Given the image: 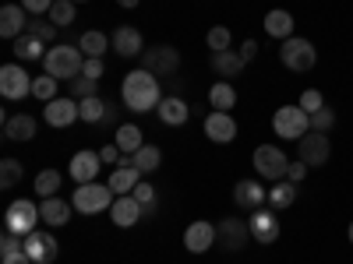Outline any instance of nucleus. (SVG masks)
Returning a JSON list of instances; mask_svg holds the SVG:
<instances>
[{"label":"nucleus","mask_w":353,"mask_h":264,"mask_svg":"<svg viewBox=\"0 0 353 264\" xmlns=\"http://www.w3.org/2000/svg\"><path fill=\"white\" fill-rule=\"evenodd\" d=\"M121 99H124V109H134V113H149L163 102V88H159V78L152 71H131L124 74L121 81Z\"/></svg>","instance_id":"1"},{"label":"nucleus","mask_w":353,"mask_h":264,"mask_svg":"<svg viewBox=\"0 0 353 264\" xmlns=\"http://www.w3.org/2000/svg\"><path fill=\"white\" fill-rule=\"evenodd\" d=\"M43 67H46V74H50V78H57V81H61V78H64V81H74V78H81L85 53H81V46L57 43V46H50V50H46Z\"/></svg>","instance_id":"2"},{"label":"nucleus","mask_w":353,"mask_h":264,"mask_svg":"<svg viewBox=\"0 0 353 264\" xmlns=\"http://www.w3.org/2000/svg\"><path fill=\"white\" fill-rule=\"evenodd\" d=\"M117 194L110 190V184H78L71 204L78 215H99V212H110L113 208Z\"/></svg>","instance_id":"3"},{"label":"nucleus","mask_w":353,"mask_h":264,"mask_svg":"<svg viewBox=\"0 0 353 264\" xmlns=\"http://www.w3.org/2000/svg\"><path fill=\"white\" fill-rule=\"evenodd\" d=\"M279 60H283L290 71L304 74V71H311V67L318 64V50H314V43H311V39L290 36V39L283 43V50H279Z\"/></svg>","instance_id":"4"},{"label":"nucleus","mask_w":353,"mask_h":264,"mask_svg":"<svg viewBox=\"0 0 353 264\" xmlns=\"http://www.w3.org/2000/svg\"><path fill=\"white\" fill-rule=\"evenodd\" d=\"M272 131L286 141H301L311 131V116L301 106H279L276 116H272Z\"/></svg>","instance_id":"5"},{"label":"nucleus","mask_w":353,"mask_h":264,"mask_svg":"<svg viewBox=\"0 0 353 264\" xmlns=\"http://www.w3.org/2000/svg\"><path fill=\"white\" fill-rule=\"evenodd\" d=\"M39 222H43L39 204H36V201H28V197L14 201L11 208L4 212V229H8V232H18V236H28V232H36Z\"/></svg>","instance_id":"6"},{"label":"nucleus","mask_w":353,"mask_h":264,"mask_svg":"<svg viewBox=\"0 0 353 264\" xmlns=\"http://www.w3.org/2000/svg\"><path fill=\"white\" fill-rule=\"evenodd\" d=\"M251 162H254V169H258V176H265V180H286V169H290V159L276 148V144H258L254 148V155H251Z\"/></svg>","instance_id":"7"},{"label":"nucleus","mask_w":353,"mask_h":264,"mask_svg":"<svg viewBox=\"0 0 353 264\" xmlns=\"http://www.w3.org/2000/svg\"><path fill=\"white\" fill-rule=\"evenodd\" d=\"M0 96L8 102H21L25 96H32V78L21 64H4L0 67Z\"/></svg>","instance_id":"8"},{"label":"nucleus","mask_w":353,"mask_h":264,"mask_svg":"<svg viewBox=\"0 0 353 264\" xmlns=\"http://www.w3.org/2000/svg\"><path fill=\"white\" fill-rule=\"evenodd\" d=\"M216 240H219V247L230 250V254H237V250H244L248 243H254V240H251V226H248L244 219H219Z\"/></svg>","instance_id":"9"},{"label":"nucleus","mask_w":353,"mask_h":264,"mask_svg":"<svg viewBox=\"0 0 353 264\" xmlns=\"http://www.w3.org/2000/svg\"><path fill=\"white\" fill-rule=\"evenodd\" d=\"M141 67L152 71L156 78H170L176 74V67H181V53H176L173 46H152L141 53Z\"/></svg>","instance_id":"10"},{"label":"nucleus","mask_w":353,"mask_h":264,"mask_svg":"<svg viewBox=\"0 0 353 264\" xmlns=\"http://www.w3.org/2000/svg\"><path fill=\"white\" fill-rule=\"evenodd\" d=\"M297 144H301V162H307V166H325V162L332 159V141H329V134L307 131Z\"/></svg>","instance_id":"11"},{"label":"nucleus","mask_w":353,"mask_h":264,"mask_svg":"<svg viewBox=\"0 0 353 264\" xmlns=\"http://www.w3.org/2000/svg\"><path fill=\"white\" fill-rule=\"evenodd\" d=\"M110 50L117 53V56H124V60H131V56H141L145 53V39H141V32L134 25H117L113 28V36H110Z\"/></svg>","instance_id":"12"},{"label":"nucleus","mask_w":353,"mask_h":264,"mask_svg":"<svg viewBox=\"0 0 353 264\" xmlns=\"http://www.w3.org/2000/svg\"><path fill=\"white\" fill-rule=\"evenodd\" d=\"M25 250H28V257H32L36 264H53L61 243L53 240L50 229H36V232H28V236H25Z\"/></svg>","instance_id":"13"},{"label":"nucleus","mask_w":353,"mask_h":264,"mask_svg":"<svg viewBox=\"0 0 353 264\" xmlns=\"http://www.w3.org/2000/svg\"><path fill=\"white\" fill-rule=\"evenodd\" d=\"M99 169H103L99 152H88V148L74 152V159H71V166H68V173H71V180H74V184H96Z\"/></svg>","instance_id":"14"},{"label":"nucleus","mask_w":353,"mask_h":264,"mask_svg":"<svg viewBox=\"0 0 353 264\" xmlns=\"http://www.w3.org/2000/svg\"><path fill=\"white\" fill-rule=\"evenodd\" d=\"M156 113H159V124H166V127H184V124L191 120L194 106L184 102L181 96H163V102L156 106Z\"/></svg>","instance_id":"15"},{"label":"nucleus","mask_w":353,"mask_h":264,"mask_svg":"<svg viewBox=\"0 0 353 264\" xmlns=\"http://www.w3.org/2000/svg\"><path fill=\"white\" fill-rule=\"evenodd\" d=\"M205 138L216 141V144H230L233 138H237V120H233L230 113L212 109L209 116H205Z\"/></svg>","instance_id":"16"},{"label":"nucleus","mask_w":353,"mask_h":264,"mask_svg":"<svg viewBox=\"0 0 353 264\" xmlns=\"http://www.w3.org/2000/svg\"><path fill=\"white\" fill-rule=\"evenodd\" d=\"M248 226H251V240H254V243H261V247H269V243H276V240H279V222H276V215H272V212H265V208L251 212Z\"/></svg>","instance_id":"17"},{"label":"nucleus","mask_w":353,"mask_h":264,"mask_svg":"<svg viewBox=\"0 0 353 264\" xmlns=\"http://www.w3.org/2000/svg\"><path fill=\"white\" fill-rule=\"evenodd\" d=\"M43 120L50 127H71L74 120H81V116H78V99H61V96H57L53 102H46Z\"/></svg>","instance_id":"18"},{"label":"nucleus","mask_w":353,"mask_h":264,"mask_svg":"<svg viewBox=\"0 0 353 264\" xmlns=\"http://www.w3.org/2000/svg\"><path fill=\"white\" fill-rule=\"evenodd\" d=\"M28 18H32V14H28L21 4H4V8H0V36L14 43L28 28Z\"/></svg>","instance_id":"19"},{"label":"nucleus","mask_w":353,"mask_h":264,"mask_svg":"<svg viewBox=\"0 0 353 264\" xmlns=\"http://www.w3.org/2000/svg\"><path fill=\"white\" fill-rule=\"evenodd\" d=\"M110 219H113V226L131 229L134 222H141V219H145V208L134 201V194H121V197L113 201V208H110Z\"/></svg>","instance_id":"20"},{"label":"nucleus","mask_w":353,"mask_h":264,"mask_svg":"<svg viewBox=\"0 0 353 264\" xmlns=\"http://www.w3.org/2000/svg\"><path fill=\"white\" fill-rule=\"evenodd\" d=\"M184 247L191 254H205L209 247H216V226L212 222H191L184 229Z\"/></svg>","instance_id":"21"},{"label":"nucleus","mask_w":353,"mask_h":264,"mask_svg":"<svg viewBox=\"0 0 353 264\" xmlns=\"http://www.w3.org/2000/svg\"><path fill=\"white\" fill-rule=\"evenodd\" d=\"M71 212H74V204L64 201V197H43V204H39V215H43V222H46L50 229L68 226V222H71Z\"/></svg>","instance_id":"22"},{"label":"nucleus","mask_w":353,"mask_h":264,"mask_svg":"<svg viewBox=\"0 0 353 264\" xmlns=\"http://www.w3.org/2000/svg\"><path fill=\"white\" fill-rule=\"evenodd\" d=\"M233 201H237V208H248V212H258L265 201H269V190H265L258 180H241L233 187Z\"/></svg>","instance_id":"23"},{"label":"nucleus","mask_w":353,"mask_h":264,"mask_svg":"<svg viewBox=\"0 0 353 264\" xmlns=\"http://www.w3.org/2000/svg\"><path fill=\"white\" fill-rule=\"evenodd\" d=\"M36 116H28V113H18V116H8L4 120V138L8 141H32L36 138Z\"/></svg>","instance_id":"24"},{"label":"nucleus","mask_w":353,"mask_h":264,"mask_svg":"<svg viewBox=\"0 0 353 264\" xmlns=\"http://www.w3.org/2000/svg\"><path fill=\"white\" fill-rule=\"evenodd\" d=\"M265 32H269L272 39H290L293 36V14L290 11H283V8H276V11H269V14H265Z\"/></svg>","instance_id":"25"},{"label":"nucleus","mask_w":353,"mask_h":264,"mask_svg":"<svg viewBox=\"0 0 353 264\" xmlns=\"http://www.w3.org/2000/svg\"><path fill=\"white\" fill-rule=\"evenodd\" d=\"M46 43H39L32 32H21L18 39H14V56H18V60L21 64H28V60H43V56H46Z\"/></svg>","instance_id":"26"},{"label":"nucleus","mask_w":353,"mask_h":264,"mask_svg":"<svg viewBox=\"0 0 353 264\" xmlns=\"http://www.w3.org/2000/svg\"><path fill=\"white\" fill-rule=\"evenodd\" d=\"M141 184V173L134 169V166H117L113 173H110V190L121 197V194H131L134 187Z\"/></svg>","instance_id":"27"},{"label":"nucleus","mask_w":353,"mask_h":264,"mask_svg":"<svg viewBox=\"0 0 353 264\" xmlns=\"http://www.w3.org/2000/svg\"><path fill=\"white\" fill-rule=\"evenodd\" d=\"M212 71L219 78H237L244 71V56L233 53V50H223V53H212Z\"/></svg>","instance_id":"28"},{"label":"nucleus","mask_w":353,"mask_h":264,"mask_svg":"<svg viewBox=\"0 0 353 264\" xmlns=\"http://www.w3.org/2000/svg\"><path fill=\"white\" fill-rule=\"evenodd\" d=\"M209 106L219 109V113H230L233 106H237V88H233L230 81H216L209 88Z\"/></svg>","instance_id":"29"},{"label":"nucleus","mask_w":353,"mask_h":264,"mask_svg":"<svg viewBox=\"0 0 353 264\" xmlns=\"http://www.w3.org/2000/svg\"><path fill=\"white\" fill-rule=\"evenodd\" d=\"M159 162H163V152L156 148V144H141V148L131 155V166L141 173V176H149V173H156L159 169Z\"/></svg>","instance_id":"30"},{"label":"nucleus","mask_w":353,"mask_h":264,"mask_svg":"<svg viewBox=\"0 0 353 264\" xmlns=\"http://www.w3.org/2000/svg\"><path fill=\"white\" fill-rule=\"evenodd\" d=\"M113 144L121 148L124 155H134L141 144H145V138H141V127H134V124H124V127H117V138H113Z\"/></svg>","instance_id":"31"},{"label":"nucleus","mask_w":353,"mask_h":264,"mask_svg":"<svg viewBox=\"0 0 353 264\" xmlns=\"http://www.w3.org/2000/svg\"><path fill=\"white\" fill-rule=\"evenodd\" d=\"M293 201H297V184L276 180L269 187V204H272V208H293Z\"/></svg>","instance_id":"32"},{"label":"nucleus","mask_w":353,"mask_h":264,"mask_svg":"<svg viewBox=\"0 0 353 264\" xmlns=\"http://www.w3.org/2000/svg\"><path fill=\"white\" fill-rule=\"evenodd\" d=\"M106 99H99V96H88V99H78V116L85 124H103V116H106Z\"/></svg>","instance_id":"33"},{"label":"nucleus","mask_w":353,"mask_h":264,"mask_svg":"<svg viewBox=\"0 0 353 264\" xmlns=\"http://www.w3.org/2000/svg\"><path fill=\"white\" fill-rule=\"evenodd\" d=\"M61 184H64V173H57V169H43V173H36V194L39 197H57V190H61Z\"/></svg>","instance_id":"34"},{"label":"nucleus","mask_w":353,"mask_h":264,"mask_svg":"<svg viewBox=\"0 0 353 264\" xmlns=\"http://www.w3.org/2000/svg\"><path fill=\"white\" fill-rule=\"evenodd\" d=\"M78 46H81V53H85V56H103V53H106V46H113V43H106V36H103V32H96V28H88V32H81Z\"/></svg>","instance_id":"35"},{"label":"nucleus","mask_w":353,"mask_h":264,"mask_svg":"<svg viewBox=\"0 0 353 264\" xmlns=\"http://www.w3.org/2000/svg\"><path fill=\"white\" fill-rule=\"evenodd\" d=\"M131 194H134V201L145 208V215H156V212H159V194H156V187H152V184H145V180H141Z\"/></svg>","instance_id":"36"},{"label":"nucleus","mask_w":353,"mask_h":264,"mask_svg":"<svg viewBox=\"0 0 353 264\" xmlns=\"http://www.w3.org/2000/svg\"><path fill=\"white\" fill-rule=\"evenodd\" d=\"M21 176H25V166L18 159H4V162H0V187H4V190L18 187Z\"/></svg>","instance_id":"37"},{"label":"nucleus","mask_w":353,"mask_h":264,"mask_svg":"<svg viewBox=\"0 0 353 264\" xmlns=\"http://www.w3.org/2000/svg\"><path fill=\"white\" fill-rule=\"evenodd\" d=\"M50 21L57 28H68L74 21V0H53V8H50Z\"/></svg>","instance_id":"38"},{"label":"nucleus","mask_w":353,"mask_h":264,"mask_svg":"<svg viewBox=\"0 0 353 264\" xmlns=\"http://www.w3.org/2000/svg\"><path fill=\"white\" fill-rule=\"evenodd\" d=\"M25 32H32L39 43L53 46V39H57V25H53V21H46V18H28V28H25Z\"/></svg>","instance_id":"39"},{"label":"nucleus","mask_w":353,"mask_h":264,"mask_svg":"<svg viewBox=\"0 0 353 264\" xmlns=\"http://www.w3.org/2000/svg\"><path fill=\"white\" fill-rule=\"evenodd\" d=\"M32 96H36L39 102H53V99H57V78H50V74L32 78Z\"/></svg>","instance_id":"40"},{"label":"nucleus","mask_w":353,"mask_h":264,"mask_svg":"<svg viewBox=\"0 0 353 264\" xmlns=\"http://www.w3.org/2000/svg\"><path fill=\"white\" fill-rule=\"evenodd\" d=\"M336 127V113L329 109V106H321L318 113H311V131H318V134H329Z\"/></svg>","instance_id":"41"},{"label":"nucleus","mask_w":353,"mask_h":264,"mask_svg":"<svg viewBox=\"0 0 353 264\" xmlns=\"http://www.w3.org/2000/svg\"><path fill=\"white\" fill-rule=\"evenodd\" d=\"M205 39H209V50L212 53H223V50H230V28L226 25H216V28H209V36H205Z\"/></svg>","instance_id":"42"},{"label":"nucleus","mask_w":353,"mask_h":264,"mask_svg":"<svg viewBox=\"0 0 353 264\" xmlns=\"http://www.w3.org/2000/svg\"><path fill=\"white\" fill-rule=\"evenodd\" d=\"M71 96L74 99H88V96H99V81H92V78H74L71 81Z\"/></svg>","instance_id":"43"},{"label":"nucleus","mask_w":353,"mask_h":264,"mask_svg":"<svg viewBox=\"0 0 353 264\" xmlns=\"http://www.w3.org/2000/svg\"><path fill=\"white\" fill-rule=\"evenodd\" d=\"M321 106H325V96H321L318 88H304V96H301V109L311 116V113H318Z\"/></svg>","instance_id":"44"},{"label":"nucleus","mask_w":353,"mask_h":264,"mask_svg":"<svg viewBox=\"0 0 353 264\" xmlns=\"http://www.w3.org/2000/svg\"><path fill=\"white\" fill-rule=\"evenodd\" d=\"M103 71H106V67H103V56H85V67H81V74H85V78L99 81V78H103Z\"/></svg>","instance_id":"45"},{"label":"nucleus","mask_w":353,"mask_h":264,"mask_svg":"<svg viewBox=\"0 0 353 264\" xmlns=\"http://www.w3.org/2000/svg\"><path fill=\"white\" fill-rule=\"evenodd\" d=\"M21 8L32 14V18H43V14H50V8H53V0H21Z\"/></svg>","instance_id":"46"},{"label":"nucleus","mask_w":353,"mask_h":264,"mask_svg":"<svg viewBox=\"0 0 353 264\" xmlns=\"http://www.w3.org/2000/svg\"><path fill=\"white\" fill-rule=\"evenodd\" d=\"M307 169H311L307 162H290V169H286V180H290V184H301L304 176H307Z\"/></svg>","instance_id":"47"},{"label":"nucleus","mask_w":353,"mask_h":264,"mask_svg":"<svg viewBox=\"0 0 353 264\" xmlns=\"http://www.w3.org/2000/svg\"><path fill=\"white\" fill-rule=\"evenodd\" d=\"M0 264H36V261L28 257V250H14V254H4V257H0Z\"/></svg>","instance_id":"48"},{"label":"nucleus","mask_w":353,"mask_h":264,"mask_svg":"<svg viewBox=\"0 0 353 264\" xmlns=\"http://www.w3.org/2000/svg\"><path fill=\"white\" fill-rule=\"evenodd\" d=\"M121 155H124V152L117 148V144H103V148H99V159H103V162H121Z\"/></svg>","instance_id":"49"},{"label":"nucleus","mask_w":353,"mask_h":264,"mask_svg":"<svg viewBox=\"0 0 353 264\" xmlns=\"http://www.w3.org/2000/svg\"><path fill=\"white\" fill-rule=\"evenodd\" d=\"M237 53L244 56V64H248V60H254V56H258V43H254V39H244V46H241Z\"/></svg>","instance_id":"50"},{"label":"nucleus","mask_w":353,"mask_h":264,"mask_svg":"<svg viewBox=\"0 0 353 264\" xmlns=\"http://www.w3.org/2000/svg\"><path fill=\"white\" fill-rule=\"evenodd\" d=\"M103 124H117V106H106V116H103Z\"/></svg>","instance_id":"51"},{"label":"nucleus","mask_w":353,"mask_h":264,"mask_svg":"<svg viewBox=\"0 0 353 264\" xmlns=\"http://www.w3.org/2000/svg\"><path fill=\"white\" fill-rule=\"evenodd\" d=\"M121 8H138V0H117Z\"/></svg>","instance_id":"52"},{"label":"nucleus","mask_w":353,"mask_h":264,"mask_svg":"<svg viewBox=\"0 0 353 264\" xmlns=\"http://www.w3.org/2000/svg\"><path fill=\"white\" fill-rule=\"evenodd\" d=\"M346 236H350V243H353V222H350V229H346Z\"/></svg>","instance_id":"53"},{"label":"nucleus","mask_w":353,"mask_h":264,"mask_svg":"<svg viewBox=\"0 0 353 264\" xmlns=\"http://www.w3.org/2000/svg\"><path fill=\"white\" fill-rule=\"evenodd\" d=\"M74 4H85V0H74Z\"/></svg>","instance_id":"54"}]
</instances>
